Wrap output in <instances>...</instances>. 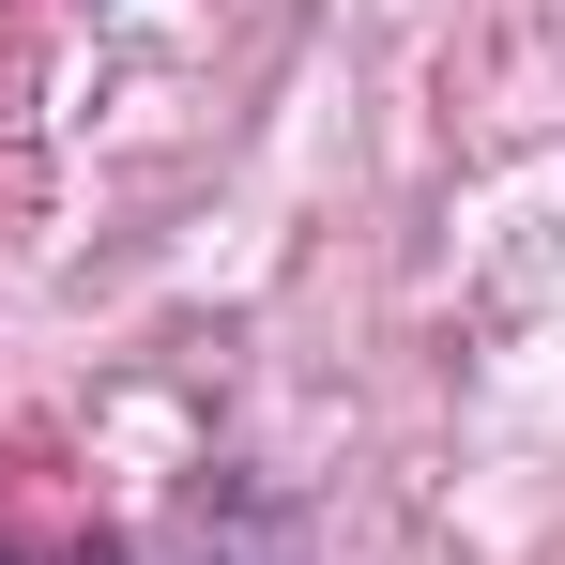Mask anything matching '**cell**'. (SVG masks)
I'll list each match as a JSON object with an SVG mask.
<instances>
[{"label": "cell", "instance_id": "6da1fadb", "mask_svg": "<svg viewBox=\"0 0 565 565\" xmlns=\"http://www.w3.org/2000/svg\"><path fill=\"white\" fill-rule=\"evenodd\" d=\"M138 565H321V535H306L290 504H260V489H199Z\"/></svg>", "mask_w": 565, "mask_h": 565}]
</instances>
